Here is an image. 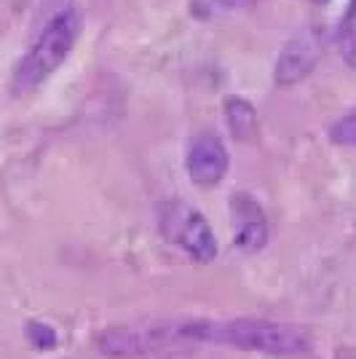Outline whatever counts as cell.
<instances>
[{"label":"cell","instance_id":"obj_1","mask_svg":"<svg viewBox=\"0 0 356 359\" xmlns=\"http://www.w3.org/2000/svg\"><path fill=\"white\" fill-rule=\"evenodd\" d=\"M217 344L241 351H257L268 357H300L308 351V332L297 325L268 322V319H228L207 322L188 319L177 322V344Z\"/></svg>","mask_w":356,"mask_h":359},{"label":"cell","instance_id":"obj_2","mask_svg":"<svg viewBox=\"0 0 356 359\" xmlns=\"http://www.w3.org/2000/svg\"><path fill=\"white\" fill-rule=\"evenodd\" d=\"M81 14L67 8L57 14L48 25H46L41 35L35 38V43L27 48V54L19 60L11 78V91L16 97L30 94L32 89H38L51 73H57L62 67V62L70 57L75 41L81 35Z\"/></svg>","mask_w":356,"mask_h":359},{"label":"cell","instance_id":"obj_3","mask_svg":"<svg viewBox=\"0 0 356 359\" xmlns=\"http://www.w3.org/2000/svg\"><path fill=\"white\" fill-rule=\"evenodd\" d=\"M177 344V322H145V325H123V327L102 330L97 335V346L107 357H137L153 348Z\"/></svg>","mask_w":356,"mask_h":359},{"label":"cell","instance_id":"obj_4","mask_svg":"<svg viewBox=\"0 0 356 359\" xmlns=\"http://www.w3.org/2000/svg\"><path fill=\"white\" fill-rule=\"evenodd\" d=\"M163 231L177 241L196 263H212L217 257V236L209 220L188 204H172L163 212Z\"/></svg>","mask_w":356,"mask_h":359},{"label":"cell","instance_id":"obj_5","mask_svg":"<svg viewBox=\"0 0 356 359\" xmlns=\"http://www.w3.org/2000/svg\"><path fill=\"white\" fill-rule=\"evenodd\" d=\"M324 54V30L322 27H308L300 30L295 38H289L284 43L282 54L276 60L273 78L279 86H295L303 78H308L316 62Z\"/></svg>","mask_w":356,"mask_h":359},{"label":"cell","instance_id":"obj_6","mask_svg":"<svg viewBox=\"0 0 356 359\" xmlns=\"http://www.w3.org/2000/svg\"><path fill=\"white\" fill-rule=\"evenodd\" d=\"M231 169V158L223 140L214 132H204L191 142L188 150V175L198 188H214Z\"/></svg>","mask_w":356,"mask_h":359},{"label":"cell","instance_id":"obj_7","mask_svg":"<svg viewBox=\"0 0 356 359\" xmlns=\"http://www.w3.org/2000/svg\"><path fill=\"white\" fill-rule=\"evenodd\" d=\"M231 217L236 247L244 252H260L268 244V217L257 198L249 194H236L231 198Z\"/></svg>","mask_w":356,"mask_h":359},{"label":"cell","instance_id":"obj_8","mask_svg":"<svg viewBox=\"0 0 356 359\" xmlns=\"http://www.w3.org/2000/svg\"><path fill=\"white\" fill-rule=\"evenodd\" d=\"M225 121H228V129L236 140H252L257 132V113L254 105H249L247 100H228L225 102Z\"/></svg>","mask_w":356,"mask_h":359},{"label":"cell","instance_id":"obj_9","mask_svg":"<svg viewBox=\"0 0 356 359\" xmlns=\"http://www.w3.org/2000/svg\"><path fill=\"white\" fill-rule=\"evenodd\" d=\"M241 6H247V0H191V14L201 22H209V19L231 14Z\"/></svg>","mask_w":356,"mask_h":359},{"label":"cell","instance_id":"obj_10","mask_svg":"<svg viewBox=\"0 0 356 359\" xmlns=\"http://www.w3.org/2000/svg\"><path fill=\"white\" fill-rule=\"evenodd\" d=\"M329 140L335 145H345V148H356V110L345 113L341 121L332 123L329 129Z\"/></svg>","mask_w":356,"mask_h":359},{"label":"cell","instance_id":"obj_11","mask_svg":"<svg viewBox=\"0 0 356 359\" xmlns=\"http://www.w3.org/2000/svg\"><path fill=\"white\" fill-rule=\"evenodd\" d=\"M338 48L348 67L356 70V19H345L338 30Z\"/></svg>","mask_w":356,"mask_h":359},{"label":"cell","instance_id":"obj_12","mask_svg":"<svg viewBox=\"0 0 356 359\" xmlns=\"http://www.w3.org/2000/svg\"><path fill=\"white\" fill-rule=\"evenodd\" d=\"M27 341L35 348L48 351V348H54V346L60 344V335H57V330L51 327V325H46V322H27Z\"/></svg>","mask_w":356,"mask_h":359},{"label":"cell","instance_id":"obj_13","mask_svg":"<svg viewBox=\"0 0 356 359\" xmlns=\"http://www.w3.org/2000/svg\"><path fill=\"white\" fill-rule=\"evenodd\" d=\"M345 19H356V0H351V8H348V16Z\"/></svg>","mask_w":356,"mask_h":359},{"label":"cell","instance_id":"obj_14","mask_svg":"<svg viewBox=\"0 0 356 359\" xmlns=\"http://www.w3.org/2000/svg\"><path fill=\"white\" fill-rule=\"evenodd\" d=\"M313 3H316V6H327V3H329V0H313Z\"/></svg>","mask_w":356,"mask_h":359}]
</instances>
